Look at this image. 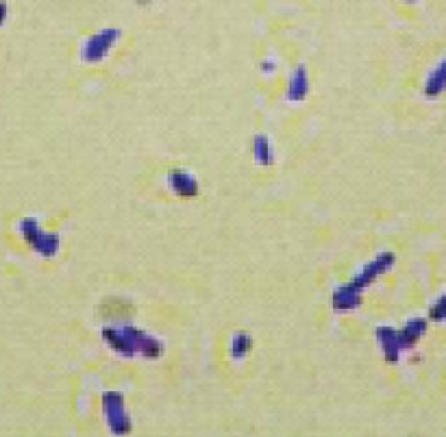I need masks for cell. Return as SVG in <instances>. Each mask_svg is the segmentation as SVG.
Returning <instances> with one entry per match:
<instances>
[{
  "label": "cell",
  "mask_w": 446,
  "mask_h": 437,
  "mask_svg": "<svg viewBox=\"0 0 446 437\" xmlns=\"http://www.w3.org/2000/svg\"><path fill=\"white\" fill-rule=\"evenodd\" d=\"M275 68H277V63H275V61H270V59H265V61L261 63V70H263V72H273Z\"/></svg>",
  "instance_id": "obj_16"
},
{
  "label": "cell",
  "mask_w": 446,
  "mask_h": 437,
  "mask_svg": "<svg viewBox=\"0 0 446 437\" xmlns=\"http://www.w3.org/2000/svg\"><path fill=\"white\" fill-rule=\"evenodd\" d=\"M253 157L261 168H270L275 163V150L268 135H255L253 140Z\"/></svg>",
  "instance_id": "obj_13"
},
{
  "label": "cell",
  "mask_w": 446,
  "mask_h": 437,
  "mask_svg": "<svg viewBox=\"0 0 446 437\" xmlns=\"http://www.w3.org/2000/svg\"><path fill=\"white\" fill-rule=\"evenodd\" d=\"M103 409H105V420L107 426L113 435H128L133 431V420L126 411L124 405V394L120 391H105L103 394Z\"/></svg>",
  "instance_id": "obj_3"
},
{
  "label": "cell",
  "mask_w": 446,
  "mask_h": 437,
  "mask_svg": "<svg viewBox=\"0 0 446 437\" xmlns=\"http://www.w3.org/2000/svg\"><path fill=\"white\" fill-rule=\"evenodd\" d=\"M394 264H396V255L390 252V250H383V252H379L372 261H368V264H366L360 272H357L348 283H350L355 289L364 292V289L370 287L379 277L387 274V272L394 268Z\"/></svg>",
  "instance_id": "obj_5"
},
{
  "label": "cell",
  "mask_w": 446,
  "mask_h": 437,
  "mask_svg": "<svg viewBox=\"0 0 446 437\" xmlns=\"http://www.w3.org/2000/svg\"><path fill=\"white\" fill-rule=\"evenodd\" d=\"M309 94V74L305 66H298L292 76H290V85H288V101L290 103H303Z\"/></svg>",
  "instance_id": "obj_9"
},
{
  "label": "cell",
  "mask_w": 446,
  "mask_h": 437,
  "mask_svg": "<svg viewBox=\"0 0 446 437\" xmlns=\"http://www.w3.org/2000/svg\"><path fill=\"white\" fill-rule=\"evenodd\" d=\"M7 11H9L7 3H5V0H0V26H3L5 20H7Z\"/></svg>",
  "instance_id": "obj_15"
},
{
  "label": "cell",
  "mask_w": 446,
  "mask_h": 437,
  "mask_svg": "<svg viewBox=\"0 0 446 437\" xmlns=\"http://www.w3.org/2000/svg\"><path fill=\"white\" fill-rule=\"evenodd\" d=\"M20 233L24 237V242L44 259H53L57 252H59V246H61V237L57 233H46L41 231L39 222L35 217H24L20 220Z\"/></svg>",
  "instance_id": "obj_2"
},
{
  "label": "cell",
  "mask_w": 446,
  "mask_h": 437,
  "mask_svg": "<svg viewBox=\"0 0 446 437\" xmlns=\"http://www.w3.org/2000/svg\"><path fill=\"white\" fill-rule=\"evenodd\" d=\"M168 187L181 198H196L201 187L194 174L186 172V170H170L168 172Z\"/></svg>",
  "instance_id": "obj_7"
},
{
  "label": "cell",
  "mask_w": 446,
  "mask_h": 437,
  "mask_svg": "<svg viewBox=\"0 0 446 437\" xmlns=\"http://www.w3.org/2000/svg\"><path fill=\"white\" fill-rule=\"evenodd\" d=\"M405 3H418V0H405Z\"/></svg>",
  "instance_id": "obj_18"
},
{
  "label": "cell",
  "mask_w": 446,
  "mask_h": 437,
  "mask_svg": "<svg viewBox=\"0 0 446 437\" xmlns=\"http://www.w3.org/2000/svg\"><path fill=\"white\" fill-rule=\"evenodd\" d=\"M444 92H446V57L429 72V76L425 81V96L427 98H437Z\"/></svg>",
  "instance_id": "obj_11"
},
{
  "label": "cell",
  "mask_w": 446,
  "mask_h": 437,
  "mask_svg": "<svg viewBox=\"0 0 446 437\" xmlns=\"http://www.w3.org/2000/svg\"><path fill=\"white\" fill-rule=\"evenodd\" d=\"M377 344L381 348L385 361L392 364V366L398 364L400 357H403V353H405L403 341H400V333L394 327H379L377 329Z\"/></svg>",
  "instance_id": "obj_6"
},
{
  "label": "cell",
  "mask_w": 446,
  "mask_h": 437,
  "mask_svg": "<svg viewBox=\"0 0 446 437\" xmlns=\"http://www.w3.org/2000/svg\"><path fill=\"white\" fill-rule=\"evenodd\" d=\"M103 339L109 344L113 353L131 359V357H144V359H159L166 353V346L159 337L146 333L144 329H138L133 324L124 327H105L101 331Z\"/></svg>",
  "instance_id": "obj_1"
},
{
  "label": "cell",
  "mask_w": 446,
  "mask_h": 437,
  "mask_svg": "<svg viewBox=\"0 0 446 437\" xmlns=\"http://www.w3.org/2000/svg\"><path fill=\"white\" fill-rule=\"evenodd\" d=\"M331 302H333V312H338V314L355 312L362 307V292L355 289L350 283H344V285L335 287Z\"/></svg>",
  "instance_id": "obj_8"
},
{
  "label": "cell",
  "mask_w": 446,
  "mask_h": 437,
  "mask_svg": "<svg viewBox=\"0 0 446 437\" xmlns=\"http://www.w3.org/2000/svg\"><path fill=\"white\" fill-rule=\"evenodd\" d=\"M429 320H433V322H444V320H446V294L440 296V298L431 304V309H429Z\"/></svg>",
  "instance_id": "obj_14"
},
{
  "label": "cell",
  "mask_w": 446,
  "mask_h": 437,
  "mask_svg": "<svg viewBox=\"0 0 446 437\" xmlns=\"http://www.w3.org/2000/svg\"><path fill=\"white\" fill-rule=\"evenodd\" d=\"M120 29H103L98 33H94L92 37H87V41L83 43L81 48V59L85 63H98L103 61L111 48L116 46V41L120 39Z\"/></svg>",
  "instance_id": "obj_4"
},
{
  "label": "cell",
  "mask_w": 446,
  "mask_h": 437,
  "mask_svg": "<svg viewBox=\"0 0 446 437\" xmlns=\"http://www.w3.org/2000/svg\"><path fill=\"white\" fill-rule=\"evenodd\" d=\"M253 351V337L246 333V331H238L233 333L231 337V344H229V355L233 361H244Z\"/></svg>",
  "instance_id": "obj_12"
},
{
  "label": "cell",
  "mask_w": 446,
  "mask_h": 437,
  "mask_svg": "<svg viewBox=\"0 0 446 437\" xmlns=\"http://www.w3.org/2000/svg\"><path fill=\"white\" fill-rule=\"evenodd\" d=\"M427 327H429V322L425 320V318H412V320H407L405 322V327L403 329H398V333H400V341H403V348H405V353L407 351H412V348L425 337V333H427Z\"/></svg>",
  "instance_id": "obj_10"
},
{
  "label": "cell",
  "mask_w": 446,
  "mask_h": 437,
  "mask_svg": "<svg viewBox=\"0 0 446 437\" xmlns=\"http://www.w3.org/2000/svg\"><path fill=\"white\" fill-rule=\"evenodd\" d=\"M140 5H148V0H142V3Z\"/></svg>",
  "instance_id": "obj_17"
}]
</instances>
